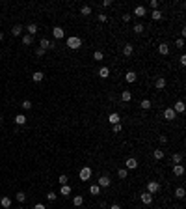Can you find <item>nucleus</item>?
I'll list each match as a JSON object with an SVG mask.
<instances>
[{
	"mask_svg": "<svg viewBox=\"0 0 186 209\" xmlns=\"http://www.w3.org/2000/svg\"><path fill=\"white\" fill-rule=\"evenodd\" d=\"M80 45H82V39L78 37V35H71V37H67V47H69L71 50L80 49Z\"/></svg>",
	"mask_w": 186,
	"mask_h": 209,
	"instance_id": "1",
	"label": "nucleus"
},
{
	"mask_svg": "<svg viewBox=\"0 0 186 209\" xmlns=\"http://www.w3.org/2000/svg\"><path fill=\"white\" fill-rule=\"evenodd\" d=\"M78 177H80L82 181H89V177H91V168H89V166L80 168V172H78Z\"/></svg>",
	"mask_w": 186,
	"mask_h": 209,
	"instance_id": "2",
	"label": "nucleus"
},
{
	"mask_svg": "<svg viewBox=\"0 0 186 209\" xmlns=\"http://www.w3.org/2000/svg\"><path fill=\"white\" fill-rule=\"evenodd\" d=\"M158 191H160V183H158V181H149L147 183V192L149 194H156Z\"/></svg>",
	"mask_w": 186,
	"mask_h": 209,
	"instance_id": "3",
	"label": "nucleus"
},
{
	"mask_svg": "<svg viewBox=\"0 0 186 209\" xmlns=\"http://www.w3.org/2000/svg\"><path fill=\"white\" fill-rule=\"evenodd\" d=\"M125 168L126 170H136L138 168V161L134 159V157H129V159L125 161Z\"/></svg>",
	"mask_w": 186,
	"mask_h": 209,
	"instance_id": "4",
	"label": "nucleus"
},
{
	"mask_svg": "<svg viewBox=\"0 0 186 209\" xmlns=\"http://www.w3.org/2000/svg\"><path fill=\"white\" fill-rule=\"evenodd\" d=\"M110 183H112V179H110V177L108 176H101V177H99V187H101V189H106V187H110Z\"/></svg>",
	"mask_w": 186,
	"mask_h": 209,
	"instance_id": "5",
	"label": "nucleus"
},
{
	"mask_svg": "<svg viewBox=\"0 0 186 209\" xmlns=\"http://www.w3.org/2000/svg\"><path fill=\"white\" fill-rule=\"evenodd\" d=\"M140 200L145 204V206H151V204H153V194H149V192H143V194H140Z\"/></svg>",
	"mask_w": 186,
	"mask_h": 209,
	"instance_id": "6",
	"label": "nucleus"
},
{
	"mask_svg": "<svg viewBox=\"0 0 186 209\" xmlns=\"http://www.w3.org/2000/svg\"><path fill=\"white\" fill-rule=\"evenodd\" d=\"M164 118H166V120H168V121L175 120V118H177L175 110H173V108H166V110H164Z\"/></svg>",
	"mask_w": 186,
	"mask_h": 209,
	"instance_id": "7",
	"label": "nucleus"
},
{
	"mask_svg": "<svg viewBox=\"0 0 186 209\" xmlns=\"http://www.w3.org/2000/svg\"><path fill=\"white\" fill-rule=\"evenodd\" d=\"M39 45H41V49L49 50V49H54V45H56V43H50V41H49V39H47V37H43V39H41V43H39Z\"/></svg>",
	"mask_w": 186,
	"mask_h": 209,
	"instance_id": "8",
	"label": "nucleus"
},
{
	"mask_svg": "<svg viewBox=\"0 0 186 209\" xmlns=\"http://www.w3.org/2000/svg\"><path fill=\"white\" fill-rule=\"evenodd\" d=\"M173 174H175L177 177L184 176V166L183 164H173Z\"/></svg>",
	"mask_w": 186,
	"mask_h": 209,
	"instance_id": "9",
	"label": "nucleus"
},
{
	"mask_svg": "<svg viewBox=\"0 0 186 209\" xmlns=\"http://www.w3.org/2000/svg\"><path fill=\"white\" fill-rule=\"evenodd\" d=\"M108 121H110L112 125H116V123H119V121H121V116H119L117 112H112V114L108 116Z\"/></svg>",
	"mask_w": 186,
	"mask_h": 209,
	"instance_id": "10",
	"label": "nucleus"
},
{
	"mask_svg": "<svg viewBox=\"0 0 186 209\" xmlns=\"http://www.w3.org/2000/svg\"><path fill=\"white\" fill-rule=\"evenodd\" d=\"M158 52H160L162 56H168V54H169V47H168V43H160V45H158Z\"/></svg>",
	"mask_w": 186,
	"mask_h": 209,
	"instance_id": "11",
	"label": "nucleus"
},
{
	"mask_svg": "<svg viewBox=\"0 0 186 209\" xmlns=\"http://www.w3.org/2000/svg\"><path fill=\"white\" fill-rule=\"evenodd\" d=\"M173 110H175V114H183L184 112V101H177L175 106H173Z\"/></svg>",
	"mask_w": 186,
	"mask_h": 209,
	"instance_id": "12",
	"label": "nucleus"
},
{
	"mask_svg": "<svg viewBox=\"0 0 186 209\" xmlns=\"http://www.w3.org/2000/svg\"><path fill=\"white\" fill-rule=\"evenodd\" d=\"M52 34H54V37H56V39H63V35H65L63 28H60V26H56V28L52 30Z\"/></svg>",
	"mask_w": 186,
	"mask_h": 209,
	"instance_id": "13",
	"label": "nucleus"
},
{
	"mask_svg": "<svg viewBox=\"0 0 186 209\" xmlns=\"http://www.w3.org/2000/svg\"><path fill=\"white\" fill-rule=\"evenodd\" d=\"M155 86H156V90H164L166 88V78L164 77H158L156 82H155Z\"/></svg>",
	"mask_w": 186,
	"mask_h": 209,
	"instance_id": "14",
	"label": "nucleus"
},
{
	"mask_svg": "<svg viewBox=\"0 0 186 209\" xmlns=\"http://www.w3.org/2000/svg\"><path fill=\"white\" fill-rule=\"evenodd\" d=\"M134 15H136V17H145V7L143 6H136L134 7Z\"/></svg>",
	"mask_w": 186,
	"mask_h": 209,
	"instance_id": "15",
	"label": "nucleus"
},
{
	"mask_svg": "<svg viewBox=\"0 0 186 209\" xmlns=\"http://www.w3.org/2000/svg\"><path fill=\"white\" fill-rule=\"evenodd\" d=\"M136 78H138V75L134 73V71H129V73L125 75V80L126 82H136Z\"/></svg>",
	"mask_w": 186,
	"mask_h": 209,
	"instance_id": "16",
	"label": "nucleus"
},
{
	"mask_svg": "<svg viewBox=\"0 0 186 209\" xmlns=\"http://www.w3.org/2000/svg\"><path fill=\"white\" fill-rule=\"evenodd\" d=\"M43 78H45V75H43L41 71H35V73L32 75V80H34V82H41Z\"/></svg>",
	"mask_w": 186,
	"mask_h": 209,
	"instance_id": "17",
	"label": "nucleus"
},
{
	"mask_svg": "<svg viewBox=\"0 0 186 209\" xmlns=\"http://www.w3.org/2000/svg\"><path fill=\"white\" fill-rule=\"evenodd\" d=\"M32 43H34V35H30V34L22 35V45H32Z\"/></svg>",
	"mask_w": 186,
	"mask_h": 209,
	"instance_id": "18",
	"label": "nucleus"
},
{
	"mask_svg": "<svg viewBox=\"0 0 186 209\" xmlns=\"http://www.w3.org/2000/svg\"><path fill=\"white\" fill-rule=\"evenodd\" d=\"M15 123L17 125H24L26 123V116L24 114H17V116H15Z\"/></svg>",
	"mask_w": 186,
	"mask_h": 209,
	"instance_id": "19",
	"label": "nucleus"
},
{
	"mask_svg": "<svg viewBox=\"0 0 186 209\" xmlns=\"http://www.w3.org/2000/svg\"><path fill=\"white\" fill-rule=\"evenodd\" d=\"M151 17H153V21H162V19H164V15H162L160 10H155V11L151 13Z\"/></svg>",
	"mask_w": 186,
	"mask_h": 209,
	"instance_id": "20",
	"label": "nucleus"
},
{
	"mask_svg": "<svg viewBox=\"0 0 186 209\" xmlns=\"http://www.w3.org/2000/svg\"><path fill=\"white\" fill-rule=\"evenodd\" d=\"M0 206H2V207H6V209H9V207H11V198L4 196V198L0 200Z\"/></svg>",
	"mask_w": 186,
	"mask_h": 209,
	"instance_id": "21",
	"label": "nucleus"
},
{
	"mask_svg": "<svg viewBox=\"0 0 186 209\" xmlns=\"http://www.w3.org/2000/svg\"><path fill=\"white\" fill-rule=\"evenodd\" d=\"M60 194H62V196H69V194H71V187H69V185H62Z\"/></svg>",
	"mask_w": 186,
	"mask_h": 209,
	"instance_id": "22",
	"label": "nucleus"
},
{
	"mask_svg": "<svg viewBox=\"0 0 186 209\" xmlns=\"http://www.w3.org/2000/svg\"><path fill=\"white\" fill-rule=\"evenodd\" d=\"M26 30H28V34H30V35H34L35 32H37V25H35V22H30V25L26 26Z\"/></svg>",
	"mask_w": 186,
	"mask_h": 209,
	"instance_id": "23",
	"label": "nucleus"
},
{
	"mask_svg": "<svg viewBox=\"0 0 186 209\" xmlns=\"http://www.w3.org/2000/svg\"><path fill=\"white\" fill-rule=\"evenodd\" d=\"M132 52H134V47L130 45V43H129V45H125V47H123V54H125V56H130Z\"/></svg>",
	"mask_w": 186,
	"mask_h": 209,
	"instance_id": "24",
	"label": "nucleus"
},
{
	"mask_svg": "<svg viewBox=\"0 0 186 209\" xmlns=\"http://www.w3.org/2000/svg\"><path fill=\"white\" fill-rule=\"evenodd\" d=\"M99 75H101V78H108L110 77V69L108 67H101L99 69Z\"/></svg>",
	"mask_w": 186,
	"mask_h": 209,
	"instance_id": "25",
	"label": "nucleus"
},
{
	"mask_svg": "<svg viewBox=\"0 0 186 209\" xmlns=\"http://www.w3.org/2000/svg\"><path fill=\"white\" fill-rule=\"evenodd\" d=\"M171 161H173V164H181V161H183V153H173Z\"/></svg>",
	"mask_w": 186,
	"mask_h": 209,
	"instance_id": "26",
	"label": "nucleus"
},
{
	"mask_svg": "<svg viewBox=\"0 0 186 209\" xmlns=\"http://www.w3.org/2000/svg\"><path fill=\"white\" fill-rule=\"evenodd\" d=\"M89 194H93V196L101 194V187H99V185H91V187H89Z\"/></svg>",
	"mask_w": 186,
	"mask_h": 209,
	"instance_id": "27",
	"label": "nucleus"
},
{
	"mask_svg": "<svg viewBox=\"0 0 186 209\" xmlns=\"http://www.w3.org/2000/svg\"><path fill=\"white\" fill-rule=\"evenodd\" d=\"M121 99H123V101H125V103H129V101H130V99H132V93H130V92H129V90H125V92H123V93H121Z\"/></svg>",
	"mask_w": 186,
	"mask_h": 209,
	"instance_id": "28",
	"label": "nucleus"
},
{
	"mask_svg": "<svg viewBox=\"0 0 186 209\" xmlns=\"http://www.w3.org/2000/svg\"><path fill=\"white\" fill-rule=\"evenodd\" d=\"M184 194H186V192H184V189H183V187H177V189H175V196H177L179 200H183V198H184Z\"/></svg>",
	"mask_w": 186,
	"mask_h": 209,
	"instance_id": "29",
	"label": "nucleus"
},
{
	"mask_svg": "<svg viewBox=\"0 0 186 209\" xmlns=\"http://www.w3.org/2000/svg\"><path fill=\"white\" fill-rule=\"evenodd\" d=\"M11 34H13V35H21L22 34V26L21 25H15L13 28H11Z\"/></svg>",
	"mask_w": 186,
	"mask_h": 209,
	"instance_id": "30",
	"label": "nucleus"
},
{
	"mask_svg": "<svg viewBox=\"0 0 186 209\" xmlns=\"http://www.w3.org/2000/svg\"><path fill=\"white\" fill-rule=\"evenodd\" d=\"M126 176H129V170H126V168L117 170V177H119V179H126Z\"/></svg>",
	"mask_w": 186,
	"mask_h": 209,
	"instance_id": "31",
	"label": "nucleus"
},
{
	"mask_svg": "<svg viewBox=\"0 0 186 209\" xmlns=\"http://www.w3.org/2000/svg\"><path fill=\"white\" fill-rule=\"evenodd\" d=\"M80 13L86 15V17H88V15H91V6H82L80 7Z\"/></svg>",
	"mask_w": 186,
	"mask_h": 209,
	"instance_id": "32",
	"label": "nucleus"
},
{
	"mask_svg": "<svg viewBox=\"0 0 186 209\" xmlns=\"http://www.w3.org/2000/svg\"><path fill=\"white\" fill-rule=\"evenodd\" d=\"M73 204H74L76 207H80L82 204H84V198H82V196H74V198H73Z\"/></svg>",
	"mask_w": 186,
	"mask_h": 209,
	"instance_id": "33",
	"label": "nucleus"
},
{
	"mask_svg": "<svg viewBox=\"0 0 186 209\" xmlns=\"http://www.w3.org/2000/svg\"><path fill=\"white\" fill-rule=\"evenodd\" d=\"M153 157H155V159H164V151H162V149H155V151H153Z\"/></svg>",
	"mask_w": 186,
	"mask_h": 209,
	"instance_id": "34",
	"label": "nucleus"
},
{
	"mask_svg": "<svg viewBox=\"0 0 186 209\" xmlns=\"http://www.w3.org/2000/svg\"><path fill=\"white\" fill-rule=\"evenodd\" d=\"M140 106H141L143 110H149V108H151V101H149V99H143V101L140 103Z\"/></svg>",
	"mask_w": 186,
	"mask_h": 209,
	"instance_id": "35",
	"label": "nucleus"
},
{
	"mask_svg": "<svg viewBox=\"0 0 186 209\" xmlns=\"http://www.w3.org/2000/svg\"><path fill=\"white\" fill-rule=\"evenodd\" d=\"M58 181H60V185H67L69 183V177H67L65 174H62L60 177H58Z\"/></svg>",
	"mask_w": 186,
	"mask_h": 209,
	"instance_id": "36",
	"label": "nucleus"
},
{
	"mask_svg": "<svg viewBox=\"0 0 186 209\" xmlns=\"http://www.w3.org/2000/svg\"><path fill=\"white\" fill-rule=\"evenodd\" d=\"M143 30H145V26L141 25V22H138V25L134 26V32H136V34H141V32H143Z\"/></svg>",
	"mask_w": 186,
	"mask_h": 209,
	"instance_id": "37",
	"label": "nucleus"
},
{
	"mask_svg": "<svg viewBox=\"0 0 186 209\" xmlns=\"http://www.w3.org/2000/svg\"><path fill=\"white\" fill-rule=\"evenodd\" d=\"M93 58H95V60H99V62H101L102 58H104V54H102L101 50H95V52H93Z\"/></svg>",
	"mask_w": 186,
	"mask_h": 209,
	"instance_id": "38",
	"label": "nucleus"
},
{
	"mask_svg": "<svg viewBox=\"0 0 186 209\" xmlns=\"http://www.w3.org/2000/svg\"><path fill=\"white\" fill-rule=\"evenodd\" d=\"M22 108H24V110H30L32 108V101H28V99H24V101H22Z\"/></svg>",
	"mask_w": 186,
	"mask_h": 209,
	"instance_id": "39",
	"label": "nucleus"
},
{
	"mask_svg": "<svg viewBox=\"0 0 186 209\" xmlns=\"http://www.w3.org/2000/svg\"><path fill=\"white\" fill-rule=\"evenodd\" d=\"M121 123H116V125H112V131H114V135H116V133H121Z\"/></svg>",
	"mask_w": 186,
	"mask_h": 209,
	"instance_id": "40",
	"label": "nucleus"
},
{
	"mask_svg": "<svg viewBox=\"0 0 186 209\" xmlns=\"http://www.w3.org/2000/svg\"><path fill=\"white\" fill-rule=\"evenodd\" d=\"M15 198H17L19 202H24V200H26V194H24V192H17V196H15Z\"/></svg>",
	"mask_w": 186,
	"mask_h": 209,
	"instance_id": "41",
	"label": "nucleus"
},
{
	"mask_svg": "<svg viewBox=\"0 0 186 209\" xmlns=\"http://www.w3.org/2000/svg\"><path fill=\"white\" fill-rule=\"evenodd\" d=\"M47 200H49V202H54V200H56V192H49V194H47Z\"/></svg>",
	"mask_w": 186,
	"mask_h": 209,
	"instance_id": "42",
	"label": "nucleus"
},
{
	"mask_svg": "<svg viewBox=\"0 0 186 209\" xmlns=\"http://www.w3.org/2000/svg\"><path fill=\"white\" fill-rule=\"evenodd\" d=\"M175 45L179 47V49H183V47H184V39H183V37H179V39L175 41Z\"/></svg>",
	"mask_w": 186,
	"mask_h": 209,
	"instance_id": "43",
	"label": "nucleus"
},
{
	"mask_svg": "<svg viewBox=\"0 0 186 209\" xmlns=\"http://www.w3.org/2000/svg\"><path fill=\"white\" fill-rule=\"evenodd\" d=\"M35 54H37V56H43V54H45V49H41V47H37V49H35Z\"/></svg>",
	"mask_w": 186,
	"mask_h": 209,
	"instance_id": "44",
	"label": "nucleus"
},
{
	"mask_svg": "<svg viewBox=\"0 0 186 209\" xmlns=\"http://www.w3.org/2000/svg\"><path fill=\"white\" fill-rule=\"evenodd\" d=\"M151 7L153 10H158V0H151Z\"/></svg>",
	"mask_w": 186,
	"mask_h": 209,
	"instance_id": "45",
	"label": "nucleus"
},
{
	"mask_svg": "<svg viewBox=\"0 0 186 209\" xmlns=\"http://www.w3.org/2000/svg\"><path fill=\"white\" fill-rule=\"evenodd\" d=\"M179 62H181V65H186V54H183V56L179 58Z\"/></svg>",
	"mask_w": 186,
	"mask_h": 209,
	"instance_id": "46",
	"label": "nucleus"
},
{
	"mask_svg": "<svg viewBox=\"0 0 186 209\" xmlns=\"http://www.w3.org/2000/svg\"><path fill=\"white\" fill-rule=\"evenodd\" d=\"M102 6H104V7H110V6H112V0H104V2H102Z\"/></svg>",
	"mask_w": 186,
	"mask_h": 209,
	"instance_id": "47",
	"label": "nucleus"
},
{
	"mask_svg": "<svg viewBox=\"0 0 186 209\" xmlns=\"http://www.w3.org/2000/svg\"><path fill=\"white\" fill-rule=\"evenodd\" d=\"M99 21H101V22H106V21H108V17H106V15H99Z\"/></svg>",
	"mask_w": 186,
	"mask_h": 209,
	"instance_id": "48",
	"label": "nucleus"
},
{
	"mask_svg": "<svg viewBox=\"0 0 186 209\" xmlns=\"http://www.w3.org/2000/svg\"><path fill=\"white\" fill-rule=\"evenodd\" d=\"M34 209H47V207L43 206V204H35V206H34Z\"/></svg>",
	"mask_w": 186,
	"mask_h": 209,
	"instance_id": "49",
	"label": "nucleus"
},
{
	"mask_svg": "<svg viewBox=\"0 0 186 209\" xmlns=\"http://www.w3.org/2000/svg\"><path fill=\"white\" fill-rule=\"evenodd\" d=\"M160 142H162V144H166V142H168V136H164V135H160Z\"/></svg>",
	"mask_w": 186,
	"mask_h": 209,
	"instance_id": "50",
	"label": "nucleus"
},
{
	"mask_svg": "<svg viewBox=\"0 0 186 209\" xmlns=\"http://www.w3.org/2000/svg\"><path fill=\"white\" fill-rule=\"evenodd\" d=\"M110 209H121V206H119V204H112V206H110Z\"/></svg>",
	"mask_w": 186,
	"mask_h": 209,
	"instance_id": "51",
	"label": "nucleus"
},
{
	"mask_svg": "<svg viewBox=\"0 0 186 209\" xmlns=\"http://www.w3.org/2000/svg\"><path fill=\"white\" fill-rule=\"evenodd\" d=\"M123 21H125V22H129V21H130V15H129V13L123 15Z\"/></svg>",
	"mask_w": 186,
	"mask_h": 209,
	"instance_id": "52",
	"label": "nucleus"
},
{
	"mask_svg": "<svg viewBox=\"0 0 186 209\" xmlns=\"http://www.w3.org/2000/svg\"><path fill=\"white\" fill-rule=\"evenodd\" d=\"M2 39H4V34H2V32H0V41H2Z\"/></svg>",
	"mask_w": 186,
	"mask_h": 209,
	"instance_id": "53",
	"label": "nucleus"
},
{
	"mask_svg": "<svg viewBox=\"0 0 186 209\" xmlns=\"http://www.w3.org/2000/svg\"><path fill=\"white\" fill-rule=\"evenodd\" d=\"M0 123H2V116H0Z\"/></svg>",
	"mask_w": 186,
	"mask_h": 209,
	"instance_id": "54",
	"label": "nucleus"
},
{
	"mask_svg": "<svg viewBox=\"0 0 186 209\" xmlns=\"http://www.w3.org/2000/svg\"><path fill=\"white\" fill-rule=\"evenodd\" d=\"M0 133H2V131H0Z\"/></svg>",
	"mask_w": 186,
	"mask_h": 209,
	"instance_id": "55",
	"label": "nucleus"
},
{
	"mask_svg": "<svg viewBox=\"0 0 186 209\" xmlns=\"http://www.w3.org/2000/svg\"><path fill=\"white\" fill-rule=\"evenodd\" d=\"M21 209H22V207H21Z\"/></svg>",
	"mask_w": 186,
	"mask_h": 209,
	"instance_id": "56",
	"label": "nucleus"
}]
</instances>
